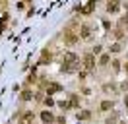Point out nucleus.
I'll return each mask as SVG.
<instances>
[]
</instances>
